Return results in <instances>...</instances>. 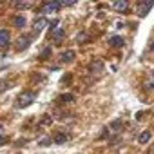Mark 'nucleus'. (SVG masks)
Segmentation results:
<instances>
[{
	"mask_svg": "<svg viewBox=\"0 0 154 154\" xmlns=\"http://www.w3.org/2000/svg\"><path fill=\"white\" fill-rule=\"evenodd\" d=\"M62 6H74V0H65V2H62Z\"/></svg>",
	"mask_w": 154,
	"mask_h": 154,
	"instance_id": "obj_19",
	"label": "nucleus"
},
{
	"mask_svg": "<svg viewBox=\"0 0 154 154\" xmlns=\"http://www.w3.org/2000/svg\"><path fill=\"white\" fill-rule=\"evenodd\" d=\"M152 6H154L152 2H147V4H140V6H138V9H136L138 17H145V15L150 11V8H152Z\"/></svg>",
	"mask_w": 154,
	"mask_h": 154,
	"instance_id": "obj_5",
	"label": "nucleus"
},
{
	"mask_svg": "<svg viewBox=\"0 0 154 154\" xmlns=\"http://www.w3.org/2000/svg\"><path fill=\"white\" fill-rule=\"evenodd\" d=\"M149 140H150V132H149V131H147V132H141V134L138 136V141H140V143H147Z\"/></svg>",
	"mask_w": 154,
	"mask_h": 154,
	"instance_id": "obj_11",
	"label": "nucleus"
},
{
	"mask_svg": "<svg viewBox=\"0 0 154 154\" xmlns=\"http://www.w3.org/2000/svg\"><path fill=\"white\" fill-rule=\"evenodd\" d=\"M109 44H111L112 47H122V45H123V38H122V36H111Z\"/></svg>",
	"mask_w": 154,
	"mask_h": 154,
	"instance_id": "obj_9",
	"label": "nucleus"
},
{
	"mask_svg": "<svg viewBox=\"0 0 154 154\" xmlns=\"http://www.w3.org/2000/svg\"><path fill=\"white\" fill-rule=\"evenodd\" d=\"M38 143H40L42 147H49V143H51V140H49V138H42V140H40Z\"/></svg>",
	"mask_w": 154,
	"mask_h": 154,
	"instance_id": "obj_17",
	"label": "nucleus"
},
{
	"mask_svg": "<svg viewBox=\"0 0 154 154\" xmlns=\"http://www.w3.org/2000/svg\"><path fill=\"white\" fill-rule=\"evenodd\" d=\"M9 45V33L6 29H0V49Z\"/></svg>",
	"mask_w": 154,
	"mask_h": 154,
	"instance_id": "obj_6",
	"label": "nucleus"
},
{
	"mask_svg": "<svg viewBox=\"0 0 154 154\" xmlns=\"http://www.w3.org/2000/svg\"><path fill=\"white\" fill-rule=\"evenodd\" d=\"M60 60H62L63 63L72 62V60H74V51H71V49H69V51H63V53L60 54Z\"/></svg>",
	"mask_w": 154,
	"mask_h": 154,
	"instance_id": "obj_7",
	"label": "nucleus"
},
{
	"mask_svg": "<svg viewBox=\"0 0 154 154\" xmlns=\"http://www.w3.org/2000/svg\"><path fill=\"white\" fill-rule=\"evenodd\" d=\"M103 69V63L102 62H94V63H91V71L93 72H100Z\"/></svg>",
	"mask_w": 154,
	"mask_h": 154,
	"instance_id": "obj_13",
	"label": "nucleus"
},
{
	"mask_svg": "<svg viewBox=\"0 0 154 154\" xmlns=\"http://www.w3.org/2000/svg\"><path fill=\"white\" fill-rule=\"evenodd\" d=\"M15 8H18V9H26V8H31V2H15Z\"/></svg>",
	"mask_w": 154,
	"mask_h": 154,
	"instance_id": "obj_16",
	"label": "nucleus"
},
{
	"mask_svg": "<svg viewBox=\"0 0 154 154\" xmlns=\"http://www.w3.org/2000/svg\"><path fill=\"white\" fill-rule=\"evenodd\" d=\"M62 100H63V102H72L74 96H72V94H62Z\"/></svg>",
	"mask_w": 154,
	"mask_h": 154,
	"instance_id": "obj_18",
	"label": "nucleus"
},
{
	"mask_svg": "<svg viewBox=\"0 0 154 154\" xmlns=\"http://www.w3.org/2000/svg\"><path fill=\"white\" fill-rule=\"evenodd\" d=\"M152 49H154V45H152Z\"/></svg>",
	"mask_w": 154,
	"mask_h": 154,
	"instance_id": "obj_20",
	"label": "nucleus"
},
{
	"mask_svg": "<svg viewBox=\"0 0 154 154\" xmlns=\"http://www.w3.org/2000/svg\"><path fill=\"white\" fill-rule=\"evenodd\" d=\"M53 31V38L54 40H58V38H63V29H60V27H54V29H51Z\"/></svg>",
	"mask_w": 154,
	"mask_h": 154,
	"instance_id": "obj_10",
	"label": "nucleus"
},
{
	"mask_svg": "<svg viewBox=\"0 0 154 154\" xmlns=\"http://www.w3.org/2000/svg\"><path fill=\"white\" fill-rule=\"evenodd\" d=\"M29 44H31V38H29L27 35H24V36H20V38L17 40V49H18V51H24V49L29 47Z\"/></svg>",
	"mask_w": 154,
	"mask_h": 154,
	"instance_id": "obj_4",
	"label": "nucleus"
},
{
	"mask_svg": "<svg viewBox=\"0 0 154 154\" xmlns=\"http://www.w3.org/2000/svg\"><path fill=\"white\" fill-rule=\"evenodd\" d=\"M65 141H67V134H56V136H54V143L62 145V143H65Z\"/></svg>",
	"mask_w": 154,
	"mask_h": 154,
	"instance_id": "obj_14",
	"label": "nucleus"
},
{
	"mask_svg": "<svg viewBox=\"0 0 154 154\" xmlns=\"http://www.w3.org/2000/svg\"><path fill=\"white\" fill-rule=\"evenodd\" d=\"M60 8H62V2H58V0H54V2H47V4H44L42 11H44L45 15H49V13H54V11H58Z\"/></svg>",
	"mask_w": 154,
	"mask_h": 154,
	"instance_id": "obj_2",
	"label": "nucleus"
},
{
	"mask_svg": "<svg viewBox=\"0 0 154 154\" xmlns=\"http://www.w3.org/2000/svg\"><path fill=\"white\" fill-rule=\"evenodd\" d=\"M35 98H36V94L35 93H22L18 98H17V107L18 109H22V107H27V105H31L33 102H35Z\"/></svg>",
	"mask_w": 154,
	"mask_h": 154,
	"instance_id": "obj_1",
	"label": "nucleus"
},
{
	"mask_svg": "<svg viewBox=\"0 0 154 154\" xmlns=\"http://www.w3.org/2000/svg\"><path fill=\"white\" fill-rule=\"evenodd\" d=\"M13 24H15L17 27H24V26H26V18H24V17H15Z\"/></svg>",
	"mask_w": 154,
	"mask_h": 154,
	"instance_id": "obj_12",
	"label": "nucleus"
},
{
	"mask_svg": "<svg viewBox=\"0 0 154 154\" xmlns=\"http://www.w3.org/2000/svg\"><path fill=\"white\" fill-rule=\"evenodd\" d=\"M45 26H47V20H45V17H40V18H36V20L33 22V31L38 35V33H40V31H42Z\"/></svg>",
	"mask_w": 154,
	"mask_h": 154,
	"instance_id": "obj_3",
	"label": "nucleus"
},
{
	"mask_svg": "<svg viewBox=\"0 0 154 154\" xmlns=\"http://www.w3.org/2000/svg\"><path fill=\"white\" fill-rule=\"evenodd\" d=\"M112 8H114L116 11H125V9L129 8V4L125 2V0H118V2H114V4H112Z\"/></svg>",
	"mask_w": 154,
	"mask_h": 154,
	"instance_id": "obj_8",
	"label": "nucleus"
},
{
	"mask_svg": "<svg viewBox=\"0 0 154 154\" xmlns=\"http://www.w3.org/2000/svg\"><path fill=\"white\" fill-rule=\"evenodd\" d=\"M9 85H11V82H9V80H2V82H0V93L8 91V89H9Z\"/></svg>",
	"mask_w": 154,
	"mask_h": 154,
	"instance_id": "obj_15",
	"label": "nucleus"
}]
</instances>
